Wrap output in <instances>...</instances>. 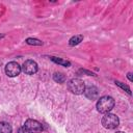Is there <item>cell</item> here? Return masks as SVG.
Instances as JSON below:
<instances>
[{"instance_id":"7a4b0ae2","label":"cell","mask_w":133,"mask_h":133,"mask_svg":"<svg viewBox=\"0 0 133 133\" xmlns=\"http://www.w3.org/2000/svg\"><path fill=\"white\" fill-rule=\"evenodd\" d=\"M68 88L72 94L75 95H81L84 92L85 84L84 82L79 78H73L68 82Z\"/></svg>"},{"instance_id":"9c48e42d","label":"cell","mask_w":133,"mask_h":133,"mask_svg":"<svg viewBox=\"0 0 133 133\" xmlns=\"http://www.w3.org/2000/svg\"><path fill=\"white\" fill-rule=\"evenodd\" d=\"M82 39H83V35H81V34L75 35V36H73V37L69 41V44H70V46H76V45H78Z\"/></svg>"},{"instance_id":"e0dca14e","label":"cell","mask_w":133,"mask_h":133,"mask_svg":"<svg viewBox=\"0 0 133 133\" xmlns=\"http://www.w3.org/2000/svg\"><path fill=\"white\" fill-rule=\"evenodd\" d=\"M2 36H3V35H0V37H2Z\"/></svg>"},{"instance_id":"8992f818","label":"cell","mask_w":133,"mask_h":133,"mask_svg":"<svg viewBox=\"0 0 133 133\" xmlns=\"http://www.w3.org/2000/svg\"><path fill=\"white\" fill-rule=\"evenodd\" d=\"M31 133L32 132H39L43 130V126L39 122L35 121V119H27L25 122V125H24Z\"/></svg>"},{"instance_id":"30bf717a","label":"cell","mask_w":133,"mask_h":133,"mask_svg":"<svg viewBox=\"0 0 133 133\" xmlns=\"http://www.w3.org/2000/svg\"><path fill=\"white\" fill-rule=\"evenodd\" d=\"M53 79H54V81H56L58 83H63L65 80V77L62 73H55L53 76Z\"/></svg>"},{"instance_id":"3957f363","label":"cell","mask_w":133,"mask_h":133,"mask_svg":"<svg viewBox=\"0 0 133 133\" xmlns=\"http://www.w3.org/2000/svg\"><path fill=\"white\" fill-rule=\"evenodd\" d=\"M119 124L118 117L113 113H105L102 117V125L106 129H115Z\"/></svg>"},{"instance_id":"8fae6325","label":"cell","mask_w":133,"mask_h":133,"mask_svg":"<svg viewBox=\"0 0 133 133\" xmlns=\"http://www.w3.org/2000/svg\"><path fill=\"white\" fill-rule=\"evenodd\" d=\"M51 59L56 62V63H59V64H62L64 66H70L71 65V62L70 61H66V60H63V59H60V58H57V57H51Z\"/></svg>"},{"instance_id":"52a82bcc","label":"cell","mask_w":133,"mask_h":133,"mask_svg":"<svg viewBox=\"0 0 133 133\" xmlns=\"http://www.w3.org/2000/svg\"><path fill=\"white\" fill-rule=\"evenodd\" d=\"M84 95L90 100H95L98 97V89L95 86H88L84 89Z\"/></svg>"},{"instance_id":"2e32d148","label":"cell","mask_w":133,"mask_h":133,"mask_svg":"<svg viewBox=\"0 0 133 133\" xmlns=\"http://www.w3.org/2000/svg\"><path fill=\"white\" fill-rule=\"evenodd\" d=\"M116 133H125V132H123V131H117Z\"/></svg>"},{"instance_id":"6da1fadb","label":"cell","mask_w":133,"mask_h":133,"mask_svg":"<svg viewBox=\"0 0 133 133\" xmlns=\"http://www.w3.org/2000/svg\"><path fill=\"white\" fill-rule=\"evenodd\" d=\"M114 107V100L112 97L104 96L101 97L97 102V109L100 113H109V111Z\"/></svg>"},{"instance_id":"5bb4252c","label":"cell","mask_w":133,"mask_h":133,"mask_svg":"<svg viewBox=\"0 0 133 133\" xmlns=\"http://www.w3.org/2000/svg\"><path fill=\"white\" fill-rule=\"evenodd\" d=\"M19 133H31L25 126H23V127H21L20 129H19Z\"/></svg>"},{"instance_id":"5b68a950","label":"cell","mask_w":133,"mask_h":133,"mask_svg":"<svg viewBox=\"0 0 133 133\" xmlns=\"http://www.w3.org/2000/svg\"><path fill=\"white\" fill-rule=\"evenodd\" d=\"M21 70L27 75H33L37 72V63L34 60L28 59L23 63Z\"/></svg>"},{"instance_id":"7c38bea8","label":"cell","mask_w":133,"mask_h":133,"mask_svg":"<svg viewBox=\"0 0 133 133\" xmlns=\"http://www.w3.org/2000/svg\"><path fill=\"white\" fill-rule=\"evenodd\" d=\"M26 43L28 45H35V46H41L43 45V43L39 41V39H36V38H27L26 39Z\"/></svg>"},{"instance_id":"9a60e30c","label":"cell","mask_w":133,"mask_h":133,"mask_svg":"<svg viewBox=\"0 0 133 133\" xmlns=\"http://www.w3.org/2000/svg\"><path fill=\"white\" fill-rule=\"evenodd\" d=\"M128 78H129V80H130V81H132V80H133V79H132V74H131V73H128Z\"/></svg>"},{"instance_id":"277c9868","label":"cell","mask_w":133,"mask_h":133,"mask_svg":"<svg viewBox=\"0 0 133 133\" xmlns=\"http://www.w3.org/2000/svg\"><path fill=\"white\" fill-rule=\"evenodd\" d=\"M21 66L16 61H10L5 66V73L8 77H16L21 73Z\"/></svg>"},{"instance_id":"4fadbf2b","label":"cell","mask_w":133,"mask_h":133,"mask_svg":"<svg viewBox=\"0 0 133 133\" xmlns=\"http://www.w3.org/2000/svg\"><path fill=\"white\" fill-rule=\"evenodd\" d=\"M115 83H116V85H118V86H121L123 89H126V91L130 95L131 94V90H130V88H129V86H127V85H124L122 82H119V81H115Z\"/></svg>"},{"instance_id":"ba28073f","label":"cell","mask_w":133,"mask_h":133,"mask_svg":"<svg viewBox=\"0 0 133 133\" xmlns=\"http://www.w3.org/2000/svg\"><path fill=\"white\" fill-rule=\"evenodd\" d=\"M12 128L6 122H0V133H11Z\"/></svg>"}]
</instances>
